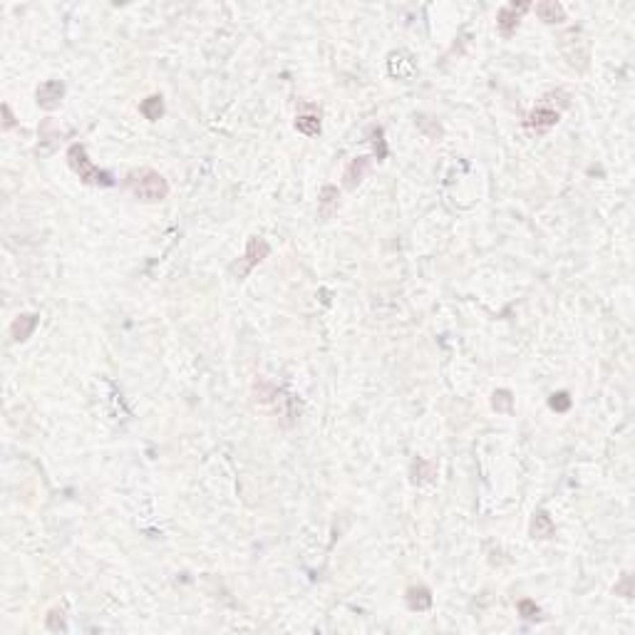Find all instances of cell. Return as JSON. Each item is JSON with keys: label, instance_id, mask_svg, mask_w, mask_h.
Instances as JSON below:
<instances>
[{"label": "cell", "instance_id": "603a6c76", "mask_svg": "<svg viewBox=\"0 0 635 635\" xmlns=\"http://www.w3.org/2000/svg\"><path fill=\"white\" fill-rule=\"evenodd\" d=\"M412 469H420V476H415V481L432 479V476H434V464L424 462V459H417V462L412 464Z\"/></svg>", "mask_w": 635, "mask_h": 635}, {"label": "cell", "instance_id": "8992f818", "mask_svg": "<svg viewBox=\"0 0 635 635\" xmlns=\"http://www.w3.org/2000/svg\"><path fill=\"white\" fill-rule=\"evenodd\" d=\"M37 105H40L42 109H48V112H53V109H57L60 105H62V97H65V84L60 82V80H45V82L37 87Z\"/></svg>", "mask_w": 635, "mask_h": 635}, {"label": "cell", "instance_id": "d6986e66", "mask_svg": "<svg viewBox=\"0 0 635 635\" xmlns=\"http://www.w3.org/2000/svg\"><path fill=\"white\" fill-rule=\"evenodd\" d=\"M492 407L497 412H504V415H511L514 412V395L509 390H497L492 395Z\"/></svg>", "mask_w": 635, "mask_h": 635}, {"label": "cell", "instance_id": "e0dca14e", "mask_svg": "<svg viewBox=\"0 0 635 635\" xmlns=\"http://www.w3.org/2000/svg\"><path fill=\"white\" fill-rule=\"evenodd\" d=\"M139 112H142L144 119H149V122H156V119H161V114H164V100H161V95L147 97V100L139 105Z\"/></svg>", "mask_w": 635, "mask_h": 635}, {"label": "cell", "instance_id": "ffe728a7", "mask_svg": "<svg viewBox=\"0 0 635 635\" xmlns=\"http://www.w3.org/2000/svg\"><path fill=\"white\" fill-rule=\"evenodd\" d=\"M370 134V142H373V149H375V156H377V161H382L387 156V144H385V129L382 127H370L368 129Z\"/></svg>", "mask_w": 635, "mask_h": 635}, {"label": "cell", "instance_id": "44dd1931", "mask_svg": "<svg viewBox=\"0 0 635 635\" xmlns=\"http://www.w3.org/2000/svg\"><path fill=\"white\" fill-rule=\"evenodd\" d=\"M45 625H48V630H53V633H60V630H67L65 613L60 611V608H53V611L48 613V618H45Z\"/></svg>", "mask_w": 635, "mask_h": 635}, {"label": "cell", "instance_id": "8fae6325", "mask_svg": "<svg viewBox=\"0 0 635 635\" xmlns=\"http://www.w3.org/2000/svg\"><path fill=\"white\" fill-rule=\"evenodd\" d=\"M387 67H390L392 78H397V80H412L415 78V72H417L415 60H412L407 53H392Z\"/></svg>", "mask_w": 635, "mask_h": 635}, {"label": "cell", "instance_id": "5b68a950", "mask_svg": "<svg viewBox=\"0 0 635 635\" xmlns=\"http://www.w3.org/2000/svg\"><path fill=\"white\" fill-rule=\"evenodd\" d=\"M528 3H509V6H504L501 10L497 12V28L499 33L504 37H511L514 33H517L519 28V20H521V15L528 10Z\"/></svg>", "mask_w": 635, "mask_h": 635}, {"label": "cell", "instance_id": "4fadbf2b", "mask_svg": "<svg viewBox=\"0 0 635 635\" xmlns=\"http://www.w3.org/2000/svg\"><path fill=\"white\" fill-rule=\"evenodd\" d=\"M534 12L539 15V20H544L546 25H556V23H564L566 20V10L561 3L556 0H544V3H536Z\"/></svg>", "mask_w": 635, "mask_h": 635}, {"label": "cell", "instance_id": "7a4b0ae2", "mask_svg": "<svg viewBox=\"0 0 635 635\" xmlns=\"http://www.w3.org/2000/svg\"><path fill=\"white\" fill-rule=\"evenodd\" d=\"M67 164H70V169L80 177V181L82 184H89V186H105V189H109V186H114V179L109 172H105V169H100V166L95 164V161L89 159L87 149H84V144H72L70 149H67Z\"/></svg>", "mask_w": 635, "mask_h": 635}, {"label": "cell", "instance_id": "7402d4cb", "mask_svg": "<svg viewBox=\"0 0 635 635\" xmlns=\"http://www.w3.org/2000/svg\"><path fill=\"white\" fill-rule=\"evenodd\" d=\"M548 407L556 412H569L571 410V397L569 392H553L551 397H548Z\"/></svg>", "mask_w": 635, "mask_h": 635}, {"label": "cell", "instance_id": "30bf717a", "mask_svg": "<svg viewBox=\"0 0 635 635\" xmlns=\"http://www.w3.org/2000/svg\"><path fill=\"white\" fill-rule=\"evenodd\" d=\"M556 122H558V109L546 107V105H541V107H536L534 112L528 114V119L524 122V125H526L528 129L546 132V129H551V127L556 125Z\"/></svg>", "mask_w": 635, "mask_h": 635}, {"label": "cell", "instance_id": "9a60e30c", "mask_svg": "<svg viewBox=\"0 0 635 635\" xmlns=\"http://www.w3.org/2000/svg\"><path fill=\"white\" fill-rule=\"evenodd\" d=\"M57 139H60V129L55 127L53 119H42V125H40V147H37V152H40V154H50V152L57 147Z\"/></svg>", "mask_w": 635, "mask_h": 635}, {"label": "cell", "instance_id": "cb8c5ba5", "mask_svg": "<svg viewBox=\"0 0 635 635\" xmlns=\"http://www.w3.org/2000/svg\"><path fill=\"white\" fill-rule=\"evenodd\" d=\"M3 117H6V119H3V129H6V132H8V129H12V127H15V117H12V112H10V105H8V102H6V105H3Z\"/></svg>", "mask_w": 635, "mask_h": 635}, {"label": "cell", "instance_id": "277c9868", "mask_svg": "<svg viewBox=\"0 0 635 635\" xmlns=\"http://www.w3.org/2000/svg\"><path fill=\"white\" fill-rule=\"evenodd\" d=\"M268 253H271V246H268L266 238L261 236H251L249 241H246V253L244 258H241V266H233V276H238V278H246V276L251 274V268H256L258 263L263 261V258H268Z\"/></svg>", "mask_w": 635, "mask_h": 635}, {"label": "cell", "instance_id": "6da1fadb", "mask_svg": "<svg viewBox=\"0 0 635 635\" xmlns=\"http://www.w3.org/2000/svg\"><path fill=\"white\" fill-rule=\"evenodd\" d=\"M127 186H129V191L134 196H137L139 202L144 204H156V202H164L166 196H169V184H166V179L161 177L159 172H154V169H134V172L127 174Z\"/></svg>", "mask_w": 635, "mask_h": 635}, {"label": "cell", "instance_id": "2e32d148", "mask_svg": "<svg viewBox=\"0 0 635 635\" xmlns=\"http://www.w3.org/2000/svg\"><path fill=\"white\" fill-rule=\"evenodd\" d=\"M296 129L305 137H318L321 134V114L310 112V114H298L296 117Z\"/></svg>", "mask_w": 635, "mask_h": 635}, {"label": "cell", "instance_id": "3957f363", "mask_svg": "<svg viewBox=\"0 0 635 635\" xmlns=\"http://www.w3.org/2000/svg\"><path fill=\"white\" fill-rule=\"evenodd\" d=\"M558 48H561V53H564V57L569 60L571 67H578V70H586L588 67V60H591V42H588V37L583 35L581 30H569V33H564L561 35V42H558Z\"/></svg>", "mask_w": 635, "mask_h": 635}, {"label": "cell", "instance_id": "ba28073f", "mask_svg": "<svg viewBox=\"0 0 635 635\" xmlns=\"http://www.w3.org/2000/svg\"><path fill=\"white\" fill-rule=\"evenodd\" d=\"M340 194H338V189L335 186H323L321 189V194H318V216H321V221H330L332 216L338 214V208H340Z\"/></svg>", "mask_w": 635, "mask_h": 635}, {"label": "cell", "instance_id": "d4e9b609", "mask_svg": "<svg viewBox=\"0 0 635 635\" xmlns=\"http://www.w3.org/2000/svg\"><path fill=\"white\" fill-rule=\"evenodd\" d=\"M616 593H623L625 598H630V596H633V588H630V576H623V583H620V586H616Z\"/></svg>", "mask_w": 635, "mask_h": 635}, {"label": "cell", "instance_id": "ac0fdd59", "mask_svg": "<svg viewBox=\"0 0 635 635\" xmlns=\"http://www.w3.org/2000/svg\"><path fill=\"white\" fill-rule=\"evenodd\" d=\"M517 611H519V616H521L524 620H528V623H541V620H544V613H541V608L536 606L531 598H521V600H519Z\"/></svg>", "mask_w": 635, "mask_h": 635}, {"label": "cell", "instance_id": "5bb4252c", "mask_svg": "<svg viewBox=\"0 0 635 635\" xmlns=\"http://www.w3.org/2000/svg\"><path fill=\"white\" fill-rule=\"evenodd\" d=\"M531 539H539V541H546L556 534V524L553 519L548 517V511H536L534 519H531Z\"/></svg>", "mask_w": 635, "mask_h": 635}, {"label": "cell", "instance_id": "52a82bcc", "mask_svg": "<svg viewBox=\"0 0 635 635\" xmlns=\"http://www.w3.org/2000/svg\"><path fill=\"white\" fill-rule=\"evenodd\" d=\"M370 166H373V156H355L350 164L345 166V172H343V186L345 189L355 191L357 186L362 184L365 174L370 172Z\"/></svg>", "mask_w": 635, "mask_h": 635}, {"label": "cell", "instance_id": "7c38bea8", "mask_svg": "<svg viewBox=\"0 0 635 635\" xmlns=\"http://www.w3.org/2000/svg\"><path fill=\"white\" fill-rule=\"evenodd\" d=\"M404 600H407V608L410 611H429L432 608V591H429L427 586H412L407 588V593H404Z\"/></svg>", "mask_w": 635, "mask_h": 635}, {"label": "cell", "instance_id": "9c48e42d", "mask_svg": "<svg viewBox=\"0 0 635 635\" xmlns=\"http://www.w3.org/2000/svg\"><path fill=\"white\" fill-rule=\"evenodd\" d=\"M37 321H40V315L35 313H20L15 321L10 323V338L15 340V343H25V340L35 332L37 328Z\"/></svg>", "mask_w": 635, "mask_h": 635}]
</instances>
